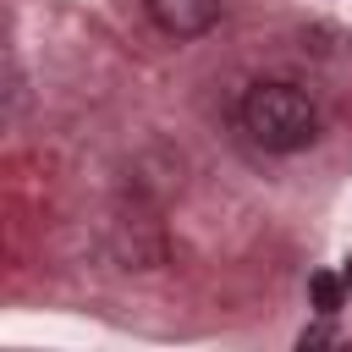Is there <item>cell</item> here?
Here are the masks:
<instances>
[{"label":"cell","instance_id":"3957f363","mask_svg":"<svg viewBox=\"0 0 352 352\" xmlns=\"http://www.w3.org/2000/svg\"><path fill=\"white\" fill-rule=\"evenodd\" d=\"M308 297H314V308H319V314H336V308H341V297H346V280H341V275H330V270H319V275L308 280Z\"/></svg>","mask_w":352,"mask_h":352},{"label":"cell","instance_id":"277c9868","mask_svg":"<svg viewBox=\"0 0 352 352\" xmlns=\"http://www.w3.org/2000/svg\"><path fill=\"white\" fill-rule=\"evenodd\" d=\"M346 286H352V258H346Z\"/></svg>","mask_w":352,"mask_h":352},{"label":"cell","instance_id":"6da1fadb","mask_svg":"<svg viewBox=\"0 0 352 352\" xmlns=\"http://www.w3.org/2000/svg\"><path fill=\"white\" fill-rule=\"evenodd\" d=\"M236 116H242V132L270 154H297L319 138V104L297 82H253Z\"/></svg>","mask_w":352,"mask_h":352},{"label":"cell","instance_id":"7a4b0ae2","mask_svg":"<svg viewBox=\"0 0 352 352\" xmlns=\"http://www.w3.org/2000/svg\"><path fill=\"white\" fill-rule=\"evenodd\" d=\"M143 6L165 38H198L220 22V0H143Z\"/></svg>","mask_w":352,"mask_h":352}]
</instances>
